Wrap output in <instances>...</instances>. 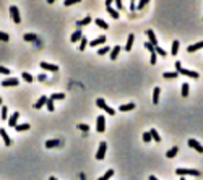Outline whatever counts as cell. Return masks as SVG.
Returning <instances> with one entry per match:
<instances>
[{"instance_id": "cell-1", "label": "cell", "mask_w": 203, "mask_h": 180, "mask_svg": "<svg viewBox=\"0 0 203 180\" xmlns=\"http://www.w3.org/2000/svg\"><path fill=\"white\" fill-rule=\"evenodd\" d=\"M175 71H177L179 75H184V77H188V78H198L200 75L197 73V71H192V70H187V68L182 67V62H175Z\"/></svg>"}, {"instance_id": "cell-2", "label": "cell", "mask_w": 203, "mask_h": 180, "mask_svg": "<svg viewBox=\"0 0 203 180\" xmlns=\"http://www.w3.org/2000/svg\"><path fill=\"white\" fill-rule=\"evenodd\" d=\"M175 174L177 175H194V177H198L200 172L197 169H184V167H177L175 169Z\"/></svg>"}, {"instance_id": "cell-3", "label": "cell", "mask_w": 203, "mask_h": 180, "mask_svg": "<svg viewBox=\"0 0 203 180\" xmlns=\"http://www.w3.org/2000/svg\"><path fill=\"white\" fill-rule=\"evenodd\" d=\"M96 106L99 107V109H102V110H106V112L109 114V115H114L115 114V110L114 109H111V107L107 106V104H106V101L102 98H99V99H96Z\"/></svg>"}, {"instance_id": "cell-4", "label": "cell", "mask_w": 203, "mask_h": 180, "mask_svg": "<svg viewBox=\"0 0 203 180\" xmlns=\"http://www.w3.org/2000/svg\"><path fill=\"white\" fill-rule=\"evenodd\" d=\"M106 151H107V144H106V141H101L99 143V148H98V153H96V159L98 161H102L106 156Z\"/></svg>"}, {"instance_id": "cell-5", "label": "cell", "mask_w": 203, "mask_h": 180, "mask_svg": "<svg viewBox=\"0 0 203 180\" xmlns=\"http://www.w3.org/2000/svg\"><path fill=\"white\" fill-rule=\"evenodd\" d=\"M10 15H12L15 25H20V23H21V16H20V12H18L16 7H10Z\"/></svg>"}, {"instance_id": "cell-6", "label": "cell", "mask_w": 203, "mask_h": 180, "mask_svg": "<svg viewBox=\"0 0 203 180\" xmlns=\"http://www.w3.org/2000/svg\"><path fill=\"white\" fill-rule=\"evenodd\" d=\"M96 130H98L99 133H102V131L106 130V119H104V115L98 117V120H96Z\"/></svg>"}, {"instance_id": "cell-7", "label": "cell", "mask_w": 203, "mask_h": 180, "mask_svg": "<svg viewBox=\"0 0 203 180\" xmlns=\"http://www.w3.org/2000/svg\"><path fill=\"white\" fill-rule=\"evenodd\" d=\"M188 146H190V148H194V149L197 151V153L203 154V146H202L200 143H198L197 140H194V138H190V140H188Z\"/></svg>"}, {"instance_id": "cell-8", "label": "cell", "mask_w": 203, "mask_h": 180, "mask_svg": "<svg viewBox=\"0 0 203 180\" xmlns=\"http://www.w3.org/2000/svg\"><path fill=\"white\" fill-rule=\"evenodd\" d=\"M146 36H148V42H150L153 47H156V46H158V39H156V34H154V31H153V29H148V31H146Z\"/></svg>"}, {"instance_id": "cell-9", "label": "cell", "mask_w": 203, "mask_h": 180, "mask_svg": "<svg viewBox=\"0 0 203 180\" xmlns=\"http://www.w3.org/2000/svg\"><path fill=\"white\" fill-rule=\"evenodd\" d=\"M18 119H20V114H18V112L8 115V125L12 127V128H15V127L18 125Z\"/></svg>"}, {"instance_id": "cell-10", "label": "cell", "mask_w": 203, "mask_h": 180, "mask_svg": "<svg viewBox=\"0 0 203 180\" xmlns=\"http://www.w3.org/2000/svg\"><path fill=\"white\" fill-rule=\"evenodd\" d=\"M41 68H44V70H49V71H57L58 70V67L57 65H54V63H47V62H41Z\"/></svg>"}, {"instance_id": "cell-11", "label": "cell", "mask_w": 203, "mask_h": 180, "mask_svg": "<svg viewBox=\"0 0 203 180\" xmlns=\"http://www.w3.org/2000/svg\"><path fill=\"white\" fill-rule=\"evenodd\" d=\"M18 85V79L16 78H7V79H3L2 81V86L3 88H8V86H16Z\"/></svg>"}, {"instance_id": "cell-12", "label": "cell", "mask_w": 203, "mask_h": 180, "mask_svg": "<svg viewBox=\"0 0 203 180\" xmlns=\"http://www.w3.org/2000/svg\"><path fill=\"white\" fill-rule=\"evenodd\" d=\"M104 42H106V36H99V37H96V39H93L91 42H89V46L98 47V46H101V44H104Z\"/></svg>"}, {"instance_id": "cell-13", "label": "cell", "mask_w": 203, "mask_h": 180, "mask_svg": "<svg viewBox=\"0 0 203 180\" xmlns=\"http://www.w3.org/2000/svg\"><path fill=\"white\" fill-rule=\"evenodd\" d=\"M0 136H2V140H3V143H5V146H10V144H12V138L7 135V131L3 130V128H0Z\"/></svg>"}, {"instance_id": "cell-14", "label": "cell", "mask_w": 203, "mask_h": 180, "mask_svg": "<svg viewBox=\"0 0 203 180\" xmlns=\"http://www.w3.org/2000/svg\"><path fill=\"white\" fill-rule=\"evenodd\" d=\"M133 41H135V36H133V34H130V36L127 37V44H125V47H123V50H127V52H130V50H132Z\"/></svg>"}, {"instance_id": "cell-15", "label": "cell", "mask_w": 203, "mask_h": 180, "mask_svg": "<svg viewBox=\"0 0 203 180\" xmlns=\"http://www.w3.org/2000/svg\"><path fill=\"white\" fill-rule=\"evenodd\" d=\"M47 99H49V98H47V96H41V98L37 99V102L34 104V107H36V109H41V107H42V106H46Z\"/></svg>"}, {"instance_id": "cell-16", "label": "cell", "mask_w": 203, "mask_h": 180, "mask_svg": "<svg viewBox=\"0 0 203 180\" xmlns=\"http://www.w3.org/2000/svg\"><path fill=\"white\" fill-rule=\"evenodd\" d=\"M133 109H135V104H133V102H130V104H123V106H120V107H119L120 112H129V110H133Z\"/></svg>"}, {"instance_id": "cell-17", "label": "cell", "mask_w": 203, "mask_h": 180, "mask_svg": "<svg viewBox=\"0 0 203 180\" xmlns=\"http://www.w3.org/2000/svg\"><path fill=\"white\" fill-rule=\"evenodd\" d=\"M81 37H83V34H81V31H80V29H77L73 34H72L70 41H72V42H78V41H80Z\"/></svg>"}, {"instance_id": "cell-18", "label": "cell", "mask_w": 203, "mask_h": 180, "mask_svg": "<svg viewBox=\"0 0 203 180\" xmlns=\"http://www.w3.org/2000/svg\"><path fill=\"white\" fill-rule=\"evenodd\" d=\"M198 49H203V41H200V42H197V44H194V46H188L187 47L188 52H197Z\"/></svg>"}, {"instance_id": "cell-19", "label": "cell", "mask_w": 203, "mask_h": 180, "mask_svg": "<svg viewBox=\"0 0 203 180\" xmlns=\"http://www.w3.org/2000/svg\"><path fill=\"white\" fill-rule=\"evenodd\" d=\"M159 94H161V89L156 86V88L153 89V104H158V102H159Z\"/></svg>"}, {"instance_id": "cell-20", "label": "cell", "mask_w": 203, "mask_h": 180, "mask_svg": "<svg viewBox=\"0 0 203 180\" xmlns=\"http://www.w3.org/2000/svg\"><path fill=\"white\" fill-rule=\"evenodd\" d=\"M150 135H151V138H153V141L161 143V136H159V133L156 131V128H151V130H150Z\"/></svg>"}, {"instance_id": "cell-21", "label": "cell", "mask_w": 203, "mask_h": 180, "mask_svg": "<svg viewBox=\"0 0 203 180\" xmlns=\"http://www.w3.org/2000/svg\"><path fill=\"white\" fill-rule=\"evenodd\" d=\"M177 153H179V148H177V146H174V148H171V149H167V151H166V157H169V159H171V157H174V156L177 154Z\"/></svg>"}, {"instance_id": "cell-22", "label": "cell", "mask_w": 203, "mask_h": 180, "mask_svg": "<svg viewBox=\"0 0 203 180\" xmlns=\"http://www.w3.org/2000/svg\"><path fill=\"white\" fill-rule=\"evenodd\" d=\"M179 47H180V42H179V41H174V42H172V49H171V55H177L179 54Z\"/></svg>"}, {"instance_id": "cell-23", "label": "cell", "mask_w": 203, "mask_h": 180, "mask_svg": "<svg viewBox=\"0 0 203 180\" xmlns=\"http://www.w3.org/2000/svg\"><path fill=\"white\" fill-rule=\"evenodd\" d=\"M91 23V16H86V18H83V20H78V23H77V26L78 28H81V26H86Z\"/></svg>"}, {"instance_id": "cell-24", "label": "cell", "mask_w": 203, "mask_h": 180, "mask_svg": "<svg viewBox=\"0 0 203 180\" xmlns=\"http://www.w3.org/2000/svg\"><path fill=\"white\" fill-rule=\"evenodd\" d=\"M23 37H25V41H28V42H34V41L37 39V36L34 33H26Z\"/></svg>"}, {"instance_id": "cell-25", "label": "cell", "mask_w": 203, "mask_h": 180, "mask_svg": "<svg viewBox=\"0 0 203 180\" xmlns=\"http://www.w3.org/2000/svg\"><path fill=\"white\" fill-rule=\"evenodd\" d=\"M94 23H96V25H98L99 28H102V29H107V28H109L107 23H106L104 20H101V18H96V20H94Z\"/></svg>"}, {"instance_id": "cell-26", "label": "cell", "mask_w": 203, "mask_h": 180, "mask_svg": "<svg viewBox=\"0 0 203 180\" xmlns=\"http://www.w3.org/2000/svg\"><path fill=\"white\" fill-rule=\"evenodd\" d=\"M120 50H122V47H119V46H115L114 49H111V58H112V60H115V58H117V55H119Z\"/></svg>"}, {"instance_id": "cell-27", "label": "cell", "mask_w": 203, "mask_h": 180, "mask_svg": "<svg viewBox=\"0 0 203 180\" xmlns=\"http://www.w3.org/2000/svg\"><path fill=\"white\" fill-rule=\"evenodd\" d=\"M60 144V141L58 140H49V141H46V148H55Z\"/></svg>"}, {"instance_id": "cell-28", "label": "cell", "mask_w": 203, "mask_h": 180, "mask_svg": "<svg viewBox=\"0 0 203 180\" xmlns=\"http://www.w3.org/2000/svg\"><path fill=\"white\" fill-rule=\"evenodd\" d=\"M49 99H52V101H62V99H65V94L64 93H57V94H52Z\"/></svg>"}, {"instance_id": "cell-29", "label": "cell", "mask_w": 203, "mask_h": 180, "mask_svg": "<svg viewBox=\"0 0 203 180\" xmlns=\"http://www.w3.org/2000/svg\"><path fill=\"white\" fill-rule=\"evenodd\" d=\"M16 131H25V130H29V125L28 123H18V125L15 127Z\"/></svg>"}, {"instance_id": "cell-30", "label": "cell", "mask_w": 203, "mask_h": 180, "mask_svg": "<svg viewBox=\"0 0 203 180\" xmlns=\"http://www.w3.org/2000/svg\"><path fill=\"white\" fill-rule=\"evenodd\" d=\"M112 175H114V171H112V169H111V171H107L104 175H101V177H99L98 180H109V179L112 177Z\"/></svg>"}, {"instance_id": "cell-31", "label": "cell", "mask_w": 203, "mask_h": 180, "mask_svg": "<svg viewBox=\"0 0 203 180\" xmlns=\"http://www.w3.org/2000/svg\"><path fill=\"white\" fill-rule=\"evenodd\" d=\"M107 12H109V15H111L112 16V18H119V12H117V10H114V8H112V7H107Z\"/></svg>"}, {"instance_id": "cell-32", "label": "cell", "mask_w": 203, "mask_h": 180, "mask_svg": "<svg viewBox=\"0 0 203 180\" xmlns=\"http://www.w3.org/2000/svg\"><path fill=\"white\" fill-rule=\"evenodd\" d=\"M154 52H156L158 55H161V57H166V55H167V52L164 50V49H161L159 46H156V47H154Z\"/></svg>"}, {"instance_id": "cell-33", "label": "cell", "mask_w": 203, "mask_h": 180, "mask_svg": "<svg viewBox=\"0 0 203 180\" xmlns=\"http://www.w3.org/2000/svg\"><path fill=\"white\" fill-rule=\"evenodd\" d=\"M180 89H182V98H187V96H188V85H187V83H184Z\"/></svg>"}, {"instance_id": "cell-34", "label": "cell", "mask_w": 203, "mask_h": 180, "mask_svg": "<svg viewBox=\"0 0 203 180\" xmlns=\"http://www.w3.org/2000/svg\"><path fill=\"white\" fill-rule=\"evenodd\" d=\"M163 77H164V78H177L179 73H177V71H166Z\"/></svg>"}, {"instance_id": "cell-35", "label": "cell", "mask_w": 203, "mask_h": 180, "mask_svg": "<svg viewBox=\"0 0 203 180\" xmlns=\"http://www.w3.org/2000/svg\"><path fill=\"white\" fill-rule=\"evenodd\" d=\"M86 46H88V41L85 39V37H81V39H80V49H78V50H85V49H86Z\"/></svg>"}, {"instance_id": "cell-36", "label": "cell", "mask_w": 203, "mask_h": 180, "mask_svg": "<svg viewBox=\"0 0 203 180\" xmlns=\"http://www.w3.org/2000/svg\"><path fill=\"white\" fill-rule=\"evenodd\" d=\"M0 117H2L3 120H8V109H7L5 106L2 107V115H0Z\"/></svg>"}, {"instance_id": "cell-37", "label": "cell", "mask_w": 203, "mask_h": 180, "mask_svg": "<svg viewBox=\"0 0 203 180\" xmlns=\"http://www.w3.org/2000/svg\"><path fill=\"white\" fill-rule=\"evenodd\" d=\"M21 77H23V79H25L26 83H33V79H34V78H33V77H31V75H29V73H26V71H25V73L21 75Z\"/></svg>"}, {"instance_id": "cell-38", "label": "cell", "mask_w": 203, "mask_h": 180, "mask_svg": "<svg viewBox=\"0 0 203 180\" xmlns=\"http://www.w3.org/2000/svg\"><path fill=\"white\" fill-rule=\"evenodd\" d=\"M143 141H145V143H150V141H153V138H151L150 131H146V133H143Z\"/></svg>"}, {"instance_id": "cell-39", "label": "cell", "mask_w": 203, "mask_h": 180, "mask_svg": "<svg viewBox=\"0 0 203 180\" xmlns=\"http://www.w3.org/2000/svg\"><path fill=\"white\" fill-rule=\"evenodd\" d=\"M150 62H151V65H156V63H158V58H156V52H151Z\"/></svg>"}, {"instance_id": "cell-40", "label": "cell", "mask_w": 203, "mask_h": 180, "mask_svg": "<svg viewBox=\"0 0 203 180\" xmlns=\"http://www.w3.org/2000/svg\"><path fill=\"white\" fill-rule=\"evenodd\" d=\"M78 128H80L81 131H85V133H86V131L89 130V125H86V123H78Z\"/></svg>"}, {"instance_id": "cell-41", "label": "cell", "mask_w": 203, "mask_h": 180, "mask_svg": "<svg viewBox=\"0 0 203 180\" xmlns=\"http://www.w3.org/2000/svg\"><path fill=\"white\" fill-rule=\"evenodd\" d=\"M10 37H8V34L7 33H3V31H0V41H3V42H7Z\"/></svg>"}, {"instance_id": "cell-42", "label": "cell", "mask_w": 203, "mask_h": 180, "mask_svg": "<svg viewBox=\"0 0 203 180\" xmlns=\"http://www.w3.org/2000/svg\"><path fill=\"white\" fill-rule=\"evenodd\" d=\"M109 50H111V49H109L107 46H104V47H101V49L98 50V54H99V55H104V54H107Z\"/></svg>"}, {"instance_id": "cell-43", "label": "cell", "mask_w": 203, "mask_h": 180, "mask_svg": "<svg viewBox=\"0 0 203 180\" xmlns=\"http://www.w3.org/2000/svg\"><path fill=\"white\" fill-rule=\"evenodd\" d=\"M46 106H47V109H49L50 112H52V110H54V101H52V99H47Z\"/></svg>"}, {"instance_id": "cell-44", "label": "cell", "mask_w": 203, "mask_h": 180, "mask_svg": "<svg viewBox=\"0 0 203 180\" xmlns=\"http://www.w3.org/2000/svg\"><path fill=\"white\" fill-rule=\"evenodd\" d=\"M0 73L8 77V75H10V70H8V68H5V67H0Z\"/></svg>"}, {"instance_id": "cell-45", "label": "cell", "mask_w": 203, "mask_h": 180, "mask_svg": "<svg viewBox=\"0 0 203 180\" xmlns=\"http://www.w3.org/2000/svg\"><path fill=\"white\" fill-rule=\"evenodd\" d=\"M75 3H78V0H68V2L64 3V5L65 7H72V5H75Z\"/></svg>"}, {"instance_id": "cell-46", "label": "cell", "mask_w": 203, "mask_h": 180, "mask_svg": "<svg viewBox=\"0 0 203 180\" xmlns=\"http://www.w3.org/2000/svg\"><path fill=\"white\" fill-rule=\"evenodd\" d=\"M145 47H146V49H148V50H150V52H154V47H153V46H151V44H150V42H145Z\"/></svg>"}, {"instance_id": "cell-47", "label": "cell", "mask_w": 203, "mask_h": 180, "mask_svg": "<svg viewBox=\"0 0 203 180\" xmlns=\"http://www.w3.org/2000/svg\"><path fill=\"white\" fill-rule=\"evenodd\" d=\"M146 3H148V0H142V2H140L138 5H137V7H138V8H143V7L146 5Z\"/></svg>"}, {"instance_id": "cell-48", "label": "cell", "mask_w": 203, "mask_h": 180, "mask_svg": "<svg viewBox=\"0 0 203 180\" xmlns=\"http://www.w3.org/2000/svg\"><path fill=\"white\" fill-rule=\"evenodd\" d=\"M122 7H123V3L120 0H117V8H122Z\"/></svg>"}, {"instance_id": "cell-49", "label": "cell", "mask_w": 203, "mask_h": 180, "mask_svg": "<svg viewBox=\"0 0 203 180\" xmlns=\"http://www.w3.org/2000/svg\"><path fill=\"white\" fill-rule=\"evenodd\" d=\"M137 8V5H135V2H132L130 3V10H135Z\"/></svg>"}, {"instance_id": "cell-50", "label": "cell", "mask_w": 203, "mask_h": 180, "mask_svg": "<svg viewBox=\"0 0 203 180\" xmlns=\"http://www.w3.org/2000/svg\"><path fill=\"white\" fill-rule=\"evenodd\" d=\"M112 5V0H106V7H111Z\"/></svg>"}, {"instance_id": "cell-51", "label": "cell", "mask_w": 203, "mask_h": 180, "mask_svg": "<svg viewBox=\"0 0 203 180\" xmlns=\"http://www.w3.org/2000/svg\"><path fill=\"white\" fill-rule=\"evenodd\" d=\"M37 78H39L41 81H44V79H46V75H39V77H37Z\"/></svg>"}, {"instance_id": "cell-52", "label": "cell", "mask_w": 203, "mask_h": 180, "mask_svg": "<svg viewBox=\"0 0 203 180\" xmlns=\"http://www.w3.org/2000/svg\"><path fill=\"white\" fill-rule=\"evenodd\" d=\"M150 180H159V179H156V177H154V175H151V177H150Z\"/></svg>"}, {"instance_id": "cell-53", "label": "cell", "mask_w": 203, "mask_h": 180, "mask_svg": "<svg viewBox=\"0 0 203 180\" xmlns=\"http://www.w3.org/2000/svg\"><path fill=\"white\" fill-rule=\"evenodd\" d=\"M49 180H57V179H55V177H50V179H49Z\"/></svg>"}, {"instance_id": "cell-54", "label": "cell", "mask_w": 203, "mask_h": 180, "mask_svg": "<svg viewBox=\"0 0 203 180\" xmlns=\"http://www.w3.org/2000/svg\"><path fill=\"white\" fill-rule=\"evenodd\" d=\"M0 104H2V98H0Z\"/></svg>"}]
</instances>
